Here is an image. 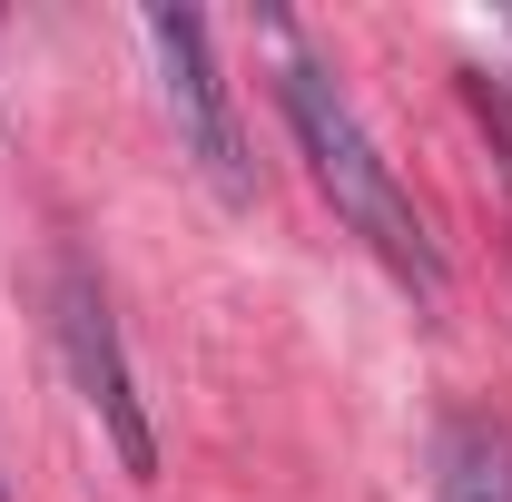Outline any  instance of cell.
Here are the masks:
<instances>
[{
	"mask_svg": "<svg viewBox=\"0 0 512 502\" xmlns=\"http://www.w3.org/2000/svg\"><path fill=\"white\" fill-rule=\"evenodd\" d=\"M434 502H512V434L483 414H444L434 434Z\"/></svg>",
	"mask_w": 512,
	"mask_h": 502,
	"instance_id": "obj_4",
	"label": "cell"
},
{
	"mask_svg": "<svg viewBox=\"0 0 512 502\" xmlns=\"http://www.w3.org/2000/svg\"><path fill=\"white\" fill-rule=\"evenodd\" d=\"M50 335H60V355H69L79 404L99 414V434L119 443V463L148 483V473H158V434H148V404H138V375H128L119 315H109L99 276H89L79 256H60V266H50Z\"/></svg>",
	"mask_w": 512,
	"mask_h": 502,
	"instance_id": "obj_2",
	"label": "cell"
},
{
	"mask_svg": "<svg viewBox=\"0 0 512 502\" xmlns=\"http://www.w3.org/2000/svg\"><path fill=\"white\" fill-rule=\"evenodd\" d=\"M0 502H10V493H0Z\"/></svg>",
	"mask_w": 512,
	"mask_h": 502,
	"instance_id": "obj_5",
	"label": "cell"
},
{
	"mask_svg": "<svg viewBox=\"0 0 512 502\" xmlns=\"http://www.w3.org/2000/svg\"><path fill=\"white\" fill-rule=\"evenodd\" d=\"M148 50H158V89H168V119L188 138V158L207 168V188L227 207L256 197V168H247V128L227 109V79H217V40L197 10H148Z\"/></svg>",
	"mask_w": 512,
	"mask_h": 502,
	"instance_id": "obj_3",
	"label": "cell"
},
{
	"mask_svg": "<svg viewBox=\"0 0 512 502\" xmlns=\"http://www.w3.org/2000/svg\"><path fill=\"white\" fill-rule=\"evenodd\" d=\"M266 50H276V99H286V119H296V148H306L316 188L335 197V217H345V227H355V237H365V247L414 286V296H434V286H444V256H434V237H424L414 197L394 188L384 148L365 138L355 99L335 89V69L296 40V20H266Z\"/></svg>",
	"mask_w": 512,
	"mask_h": 502,
	"instance_id": "obj_1",
	"label": "cell"
}]
</instances>
